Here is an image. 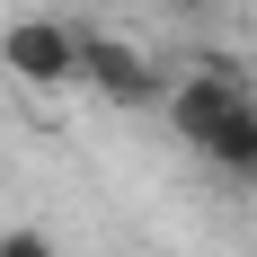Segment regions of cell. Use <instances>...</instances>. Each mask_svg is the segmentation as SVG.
I'll use <instances>...</instances> for the list:
<instances>
[{
  "instance_id": "cell-4",
  "label": "cell",
  "mask_w": 257,
  "mask_h": 257,
  "mask_svg": "<svg viewBox=\"0 0 257 257\" xmlns=\"http://www.w3.org/2000/svg\"><path fill=\"white\" fill-rule=\"evenodd\" d=\"M204 160L222 169V178H257V89L231 106V124H222V133L204 142Z\"/></svg>"
},
{
  "instance_id": "cell-6",
  "label": "cell",
  "mask_w": 257,
  "mask_h": 257,
  "mask_svg": "<svg viewBox=\"0 0 257 257\" xmlns=\"http://www.w3.org/2000/svg\"><path fill=\"white\" fill-rule=\"evenodd\" d=\"M169 9H204V0H169Z\"/></svg>"
},
{
  "instance_id": "cell-1",
  "label": "cell",
  "mask_w": 257,
  "mask_h": 257,
  "mask_svg": "<svg viewBox=\"0 0 257 257\" xmlns=\"http://www.w3.org/2000/svg\"><path fill=\"white\" fill-rule=\"evenodd\" d=\"M71 80H89L106 106H124V115H142V106H160V62L142 45H124L115 27H71Z\"/></svg>"
},
{
  "instance_id": "cell-2",
  "label": "cell",
  "mask_w": 257,
  "mask_h": 257,
  "mask_svg": "<svg viewBox=\"0 0 257 257\" xmlns=\"http://www.w3.org/2000/svg\"><path fill=\"white\" fill-rule=\"evenodd\" d=\"M239 98H248V80H239L231 62H195V71H178L169 89H160L169 133H178V142H195V151H204L213 133L231 124V106H239Z\"/></svg>"
},
{
  "instance_id": "cell-3",
  "label": "cell",
  "mask_w": 257,
  "mask_h": 257,
  "mask_svg": "<svg viewBox=\"0 0 257 257\" xmlns=\"http://www.w3.org/2000/svg\"><path fill=\"white\" fill-rule=\"evenodd\" d=\"M0 62H9L27 89H71V27L62 18H9Z\"/></svg>"
},
{
  "instance_id": "cell-5",
  "label": "cell",
  "mask_w": 257,
  "mask_h": 257,
  "mask_svg": "<svg viewBox=\"0 0 257 257\" xmlns=\"http://www.w3.org/2000/svg\"><path fill=\"white\" fill-rule=\"evenodd\" d=\"M0 257H62V248H53L45 231H27V222H18V231H0Z\"/></svg>"
}]
</instances>
